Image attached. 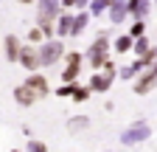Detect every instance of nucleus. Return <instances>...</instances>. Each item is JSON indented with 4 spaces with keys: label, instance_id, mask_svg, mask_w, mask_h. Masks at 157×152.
Instances as JSON below:
<instances>
[{
    "label": "nucleus",
    "instance_id": "obj_13",
    "mask_svg": "<svg viewBox=\"0 0 157 152\" xmlns=\"http://www.w3.org/2000/svg\"><path fill=\"white\" fill-rule=\"evenodd\" d=\"M112 82H115V79H112V76H107L104 70H93V76H90L87 85H90L93 93H107V90L112 87Z\"/></svg>",
    "mask_w": 157,
    "mask_h": 152
},
{
    "label": "nucleus",
    "instance_id": "obj_25",
    "mask_svg": "<svg viewBox=\"0 0 157 152\" xmlns=\"http://www.w3.org/2000/svg\"><path fill=\"white\" fill-rule=\"evenodd\" d=\"M140 59H143V65H151V62H157V45L151 42L143 54H140Z\"/></svg>",
    "mask_w": 157,
    "mask_h": 152
},
{
    "label": "nucleus",
    "instance_id": "obj_32",
    "mask_svg": "<svg viewBox=\"0 0 157 152\" xmlns=\"http://www.w3.org/2000/svg\"><path fill=\"white\" fill-rule=\"evenodd\" d=\"M0 45H3V40H0Z\"/></svg>",
    "mask_w": 157,
    "mask_h": 152
},
{
    "label": "nucleus",
    "instance_id": "obj_3",
    "mask_svg": "<svg viewBox=\"0 0 157 152\" xmlns=\"http://www.w3.org/2000/svg\"><path fill=\"white\" fill-rule=\"evenodd\" d=\"M151 138V127L146 121H135L132 127H126L121 135H118V141H121L124 146H137V144H143Z\"/></svg>",
    "mask_w": 157,
    "mask_h": 152
},
{
    "label": "nucleus",
    "instance_id": "obj_9",
    "mask_svg": "<svg viewBox=\"0 0 157 152\" xmlns=\"http://www.w3.org/2000/svg\"><path fill=\"white\" fill-rule=\"evenodd\" d=\"M70 23H73V11L70 9H62L56 14V20H53V31L59 40H65V37H70Z\"/></svg>",
    "mask_w": 157,
    "mask_h": 152
},
{
    "label": "nucleus",
    "instance_id": "obj_30",
    "mask_svg": "<svg viewBox=\"0 0 157 152\" xmlns=\"http://www.w3.org/2000/svg\"><path fill=\"white\" fill-rule=\"evenodd\" d=\"M17 3H23V6H31V3H34V0H17Z\"/></svg>",
    "mask_w": 157,
    "mask_h": 152
},
{
    "label": "nucleus",
    "instance_id": "obj_7",
    "mask_svg": "<svg viewBox=\"0 0 157 152\" xmlns=\"http://www.w3.org/2000/svg\"><path fill=\"white\" fill-rule=\"evenodd\" d=\"M25 85L36 93V99H45L48 93H51V82H48V76H45V73H39V70H28Z\"/></svg>",
    "mask_w": 157,
    "mask_h": 152
},
{
    "label": "nucleus",
    "instance_id": "obj_10",
    "mask_svg": "<svg viewBox=\"0 0 157 152\" xmlns=\"http://www.w3.org/2000/svg\"><path fill=\"white\" fill-rule=\"evenodd\" d=\"M90 11L87 9H76L73 11V23H70V37H82L84 31H87V26H90Z\"/></svg>",
    "mask_w": 157,
    "mask_h": 152
},
{
    "label": "nucleus",
    "instance_id": "obj_28",
    "mask_svg": "<svg viewBox=\"0 0 157 152\" xmlns=\"http://www.w3.org/2000/svg\"><path fill=\"white\" fill-rule=\"evenodd\" d=\"M28 149L31 152H48V144L45 141H28Z\"/></svg>",
    "mask_w": 157,
    "mask_h": 152
},
{
    "label": "nucleus",
    "instance_id": "obj_21",
    "mask_svg": "<svg viewBox=\"0 0 157 152\" xmlns=\"http://www.w3.org/2000/svg\"><path fill=\"white\" fill-rule=\"evenodd\" d=\"M78 73H82V65H65L62 73H59V79L62 82H73V79H78Z\"/></svg>",
    "mask_w": 157,
    "mask_h": 152
},
{
    "label": "nucleus",
    "instance_id": "obj_29",
    "mask_svg": "<svg viewBox=\"0 0 157 152\" xmlns=\"http://www.w3.org/2000/svg\"><path fill=\"white\" fill-rule=\"evenodd\" d=\"M95 37H107V40H109V37H112V31H109V28H101V31H98Z\"/></svg>",
    "mask_w": 157,
    "mask_h": 152
},
{
    "label": "nucleus",
    "instance_id": "obj_22",
    "mask_svg": "<svg viewBox=\"0 0 157 152\" xmlns=\"http://www.w3.org/2000/svg\"><path fill=\"white\" fill-rule=\"evenodd\" d=\"M151 45V40H149V37L146 34H140V37H135V40H132V51H135V56H140L146 48Z\"/></svg>",
    "mask_w": 157,
    "mask_h": 152
},
{
    "label": "nucleus",
    "instance_id": "obj_12",
    "mask_svg": "<svg viewBox=\"0 0 157 152\" xmlns=\"http://www.w3.org/2000/svg\"><path fill=\"white\" fill-rule=\"evenodd\" d=\"M107 17H109V23L118 26V23H124L129 11H126V0H109V6H107Z\"/></svg>",
    "mask_w": 157,
    "mask_h": 152
},
{
    "label": "nucleus",
    "instance_id": "obj_2",
    "mask_svg": "<svg viewBox=\"0 0 157 152\" xmlns=\"http://www.w3.org/2000/svg\"><path fill=\"white\" fill-rule=\"evenodd\" d=\"M112 56V45H109V40L107 37H95V40L87 45V51H84V62L93 68V70H98L107 59Z\"/></svg>",
    "mask_w": 157,
    "mask_h": 152
},
{
    "label": "nucleus",
    "instance_id": "obj_1",
    "mask_svg": "<svg viewBox=\"0 0 157 152\" xmlns=\"http://www.w3.org/2000/svg\"><path fill=\"white\" fill-rule=\"evenodd\" d=\"M39 51V65L42 68H53L62 62V54H65V42L59 40V37H48V40H42L36 45Z\"/></svg>",
    "mask_w": 157,
    "mask_h": 152
},
{
    "label": "nucleus",
    "instance_id": "obj_17",
    "mask_svg": "<svg viewBox=\"0 0 157 152\" xmlns=\"http://www.w3.org/2000/svg\"><path fill=\"white\" fill-rule=\"evenodd\" d=\"M112 51L115 54H129L132 51V37L129 34H118L115 40H112Z\"/></svg>",
    "mask_w": 157,
    "mask_h": 152
},
{
    "label": "nucleus",
    "instance_id": "obj_4",
    "mask_svg": "<svg viewBox=\"0 0 157 152\" xmlns=\"http://www.w3.org/2000/svg\"><path fill=\"white\" fill-rule=\"evenodd\" d=\"M135 85H132V90H135V96H146V93H151L154 87H157V62H151V65H146L140 73L132 79Z\"/></svg>",
    "mask_w": 157,
    "mask_h": 152
},
{
    "label": "nucleus",
    "instance_id": "obj_8",
    "mask_svg": "<svg viewBox=\"0 0 157 152\" xmlns=\"http://www.w3.org/2000/svg\"><path fill=\"white\" fill-rule=\"evenodd\" d=\"M20 45H23V40H20L17 34H6L3 37V45H0V54H3V59L17 65V54H20Z\"/></svg>",
    "mask_w": 157,
    "mask_h": 152
},
{
    "label": "nucleus",
    "instance_id": "obj_6",
    "mask_svg": "<svg viewBox=\"0 0 157 152\" xmlns=\"http://www.w3.org/2000/svg\"><path fill=\"white\" fill-rule=\"evenodd\" d=\"M17 65H23L25 70H39L42 65H39V51H36V45L34 42H23L20 45V54H17Z\"/></svg>",
    "mask_w": 157,
    "mask_h": 152
},
{
    "label": "nucleus",
    "instance_id": "obj_24",
    "mask_svg": "<svg viewBox=\"0 0 157 152\" xmlns=\"http://www.w3.org/2000/svg\"><path fill=\"white\" fill-rule=\"evenodd\" d=\"M132 40L135 37H140V34H146V20H132V26H129V31H126Z\"/></svg>",
    "mask_w": 157,
    "mask_h": 152
},
{
    "label": "nucleus",
    "instance_id": "obj_18",
    "mask_svg": "<svg viewBox=\"0 0 157 152\" xmlns=\"http://www.w3.org/2000/svg\"><path fill=\"white\" fill-rule=\"evenodd\" d=\"M90 96H93L90 85H76V87H73V93H70V99H73L76 104H84V102H90Z\"/></svg>",
    "mask_w": 157,
    "mask_h": 152
},
{
    "label": "nucleus",
    "instance_id": "obj_20",
    "mask_svg": "<svg viewBox=\"0 0 157 152\" xmlns=\"http://www.w3.org/2000/svg\"><path fill=\"white\" fill-rule=\"evenodd\" d=\"M62 62H65V65H84V54H82V51H67V48H65Z\"/></svg>",
    "mask_w": 157,
    "mask_h": 152
},
{
    "label": "nucleus",
    "instance_id": "obj_19",
    "mask_svg": "<svg viewBox=\"0 0 157 152\" xmlns=\"http://www.w3.org/2000/svg\"><path fill=\"white\" fill-rule=\"evenodd\" d=\"M107 6H109V0H90L87 11H90V17H104L107 14Z\"/></svg>",
    "mask_w": 157,
    "mask_h": 152
},
{
    "label": "nucleus",
    "instance_id": "obj_11",
    "mask_svg": "<svg viewBox=\"0 0 157 152\" xmlns=\"http://www.w3.org/2000/svg\"><path fill=\"white\" fill-rule=\"evenodd\" d=\"M126 11L132 20H146L151 11V0H126Z\"/></svg>",
    "mask_w": 157,
    "mask_h": 152
},
{
    "label": "nucleus",
    "instance_id": "obj_16",
    "mask_svg": "<svg viewBox=\"0 0 157 152\" xmlns=\"http://www.w3.org/2000/svg\"><path fill=\"white\" fill-rule=\"evenodd\" d=\"M67 132H73V135L90 132V116H70L67 118Z\"/></svg>",
    "mask_w": 157,
    "mask_h": 152
},
{
    "label": "nucleus",
    "instance_id": "obj_27",
    "mask_svg": "<svg viewBox=\"0 0 157 152\" xmlns=\"http://www.w3.org/2000/svg\"><path fill=\"white\" fill-rule=\"evenodd\" d=\"M98 70H104L107 76H112V79H118V65L112 62V56H109V59H107V62H104L101 68H98Z\"/></svg>",
    "mask_w": 157,
    "mask_h": 152
},
{
    "label": "nucleus",
    "instance_id": "obj_31",
    "mask_svg": "<svg viewBox=\"0 0 157 152\" xmlns=\"http://www.w3.org/2000/svg\"><path fill=\"white\" fill-rule=\"evenodd\" d=\"M151 3H157V0H151Z\"/></svg>",
    "mask_w": 157,
    "mask_h": 152
},
{
    "label": "nucleus",
    "instance_id": "obj_5",
    "mask_svg": "<svg viewBox=\"0 0 157 152\" xmlns=\"http://www.w3.org/2000/svg\"><path fill=\"white\" fill-rule=\"evenodd\" d=\"M34 6H36V26L53 23V20H56V14L62 11L59 0H34Z\"/></svg>",
    "mask_w": 157,
    "mask_h": 152
},
{
    "label": "nucleus",
    "instance_id": "obj_26",
    "mask_svg": "<svg viewBox=\"0 0 157 152\" xmlns=\"http://www.w3.org/2000/svg\"><path fill=\"white\" fill-rule=\"evenodd\" d=\"M42 40H45V34H42V28H39V26H31V28H28V42L39 45Z\"/></svg>",
    "mask_w": 157,
    "mask_h": 152
},
{
    "label": "nucleus",
    "instance_id": "obj_14",
    "mask_svg": "<svg viewBox=\"0 0 157 152\" xmlns=\"http://www.w3.org/2000/svg\"><path fill=\"white\" fill-rule=\"evenodd\" d=\"M14 102H17L20 107H31V104H36L39 99H36V93L23 82V85H17V87H14Z\"/></svg>",
    "mask_w": 157,
    "mask_h": 152
},
{
    "label": "nucleus",
    "instance_id": "obj_23",
    "mask_svg": "<svg viewBox=\"0 0 157 152\" xmlns=\"http://www.w3.org/2000/svg\"><path fill=\"white\" fill-rule=\"evenodd\" d=\"M76 85H78V79H73V82H62V87H56L53 93H56L59 99H70V93H73Z\"/></svg>",
    "mask_w": 157,
    "mask_h": 152
},
{
    "label": "nucleus",
    "instance_id": "obj_15",
    "mask_svg": "<svg viewBox=\"0 0 157 152\" xmlns=\"http://www.w3.org/2000/svg\"><path fill=\"white\" fill-rule=\"evenodd\" d=\"M146 65H143V59H140V56H135V62L132 65H124V68H118V79H124V82H132L135 79V76L137 73H140Z\"/></svg>",
    "mask_w": 157,
    "mask_h": 152
}]
</instances>
